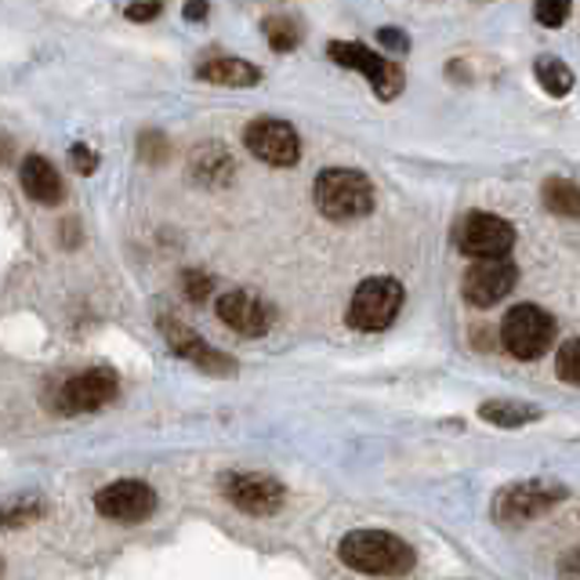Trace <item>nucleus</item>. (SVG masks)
Segmentation results:
<instances>
[{"label":"nucleus","mask_w":580,"mask_h":580,"mask_svg":"<svg viewBox=\"0 0 580 580\" xmlns=\"http://www.w3.org/2000/svg\"><path fill=\"white\" fill-rule=\"evenodd\" d=\"M70 164H73V171L76 175H95L98 171V157H95V149H87V146H76L70 149Z\"/></svg>","instance_id":"bb28decb"},{"label":"nucleus","mask_w":580,"mask_h":580,"mask_svg":"<svg viewBox=\"0 0 580 580\" xmlns=\"http://www.w3.org/2000/svg\"><path fill=\"white\" fill-rule=\"evenodd\" d=\"M545 208L551 214L577 218L580 214V189L573 178H548L545 182Z\"/></svg>","instance_id":"a211bd4d"},{"label":"nucleus","mask_w":580,"mask_h":580,"mask_svg":"<svg viewBox=\"0 0 580 580\" xmlns=\"http://www.w3.org/2000/svg\"><path fill=\"white\" fill-rule=\"evenodd\" d=\"M243 146L254 152L257 160L273 164V167H294L302 160V138L287 120H276V116H262V120L247 124L243 131Z\"/></svg>","instance_id":"6e6552de"},{"label":"nucleus","mask_w":580,"mask_h":580,"mask_svg":"<svg viewBox=\"0 0 580 580\" xmlns=\"http://www.w3.org/2000/svg\"><path fill=\"white\" fill-rule=\"evenodd\" d=\"M120 392V378L109 367H92L76 373L59 389V410L62 414H92L113 403V396Z\"/></svg>","instance_id":"1a4fd4ad"},{"label":"nucleus","mask_w":580,"mask_h":580,"mask_svg":"<svg viewBox=\"0 0 580 580\" xmlns=\"http://www.w3.org/2000/svg\"><path fill=\"white\" fill-rule=\"evenodd\" d=\"M186 19L189 22H203V19H208V0H186Z\"/></svg>","instance_id":"c756f323"},{"label":"nucleus","mask_w":580,"mask_h":580,"mask_svg":"<svg viewBox=\"0 0 580 580\" xmlns=\"http://www.w3.org/2000/svg\"><path fill=\"white\" fill-rule=\"evenodd\" d=\"M41 515V500H19L11 508H0V526H25Z\"/></svg>","instance_id":"a878e982"},{"label":"nucleus","mask_w":580,"mask_h":580,"mask_svg":"<svg viewBox=\"0 0 580 580\" xmlns=\"http://www.w3.org/2000/svg\"><path fill=\"white\" fill-rule=\"evenodd\" d=\"M200 81L222 84V87H254L262 81V70L251 66L247 59H211L197 70Z\"/></svg>","instance_id":"f3484780"},{"label":"nucleus","mask_w":580,"mask_h":580,"mask_svg":"<svg viewBox=\"0 0 580 580\" xmlns=\"http://www.w3.org/2000/svg\"><path fill=\"white\" fill-rule=\"evenodd\" d=\"M479 414L489 424H500V429H519V424L540 418L537 407H526V403H508V399H497V403H483Z\"/></svg>","instance_id":"aec40b11"},{"label":"nucleus","mask_w":580,"mask_h":580,"mask_svg":"<svg viewBox=\"0 0 580 580\" xmlns=\"http://www.w3.org/2000/svg\"><path fill=\"white\" fill-rule=\"evenodd\" d=\"M218 319L243 338H262L273 327V308L254 291H229L218 298Z\"/></svg>","instance_id":"ddd939ff"},{"label":"nucleus","mask_w":580,"mask_h":580,"mask_svg":"<svg viewBox=\"0 0 580 580\" xmlns=\"http://www.w3.org/2000/svg\"><path fill=\"white\" fill-rule=\"evenodd\" d=\"M160 330H164L167 345H171V352L189 359L192 367H200V370H208V373H218V378H225V373L236 370V363H232L225 352H218L214 345H208L197 330L186 327V324H178V319H167L164 316L160 319Z\"/></svg>","instance_id":"f8f14e48"},{"label":"nucleus","mask_w":580,"mask_h":580,"mask_svg":"<svg viewBox=\"0 0 580 580\" xmlns=\"http://www.w3.org/2000/svg\"><path fill=\"white\" fill-rule=\"evenodd\" d=\"M225 497L251 515H273L287 494H283V486L273 479V475L240 472V475H225Z\"/></svg>","instance_id":"4468645a"},{"label":"nucleus","mask_w":580,"mask_h":580,"mask_svg":"<svg viewBox=\"0 0 580 580\" xmlns=\"http://www.w3.org/2000/svg\"><path fill=\"white\" fill-rule=\"evenodd\" d=\"M265 36H268V44H273V51H294L298 48V25H294V19L287 15H273V19H265Z\"/></svg>","instance_id":"412c9836"},{"label":"nucleus","mask_w":580,"mask_h":580,"mask_svg":"<svg viewBox=\"0 0 580 580\" xmlns=\"http://www.w3.org/2000/svg\"><path fill=\"white\" fill-rule=\"evenodd\" d=\"M313 200L330 222H356L373 211V186L363 171L352 167H327L313 186Z\"/></svg>","instance_id":"f03ea898"},{"label":"nucleus","mask_w":580,"mask_h":580,"mask_svg":"<svg viewBox=\"0 0 580 580\" xmlns=\"http://www.w3.org/2000/svg\"><path fill=\"white\" fill-rule=\"evenodd\" d=\"M556 341V319L540 305H515L500 324V345L515 359H540Z\"/></svg>","instance_id":"20e7f679"},{"label":"nucleus","mask_w":580,"mask_h":580,"mask_svg":"<svg viewBox=\"0 0 580 580\" xmlns=\"http://www.w3.org/2000/svg\"><path fill=\"white\" fill-rule=\"evenodd\" d=\"M8 160H11V141L0 138V164H8Z\"/></svg>","instance_id":"7c9ffc66"},{"label":"nucleus","mask_w":580,"mask_h":580,"mask_svg":"<svg viewBox=\"0 0 580 580\" xmlns=\"http://www.w3.org/2000/svg\"><path fill=\"white\" fill-rule=\"evenodd\" d=\"M559 378L566 384H577L580 381V341L570 338L559 348Z\"/></svg>","instance_id":"393cba45"},{"label":"nucleus","mask_w":580,"mask_h":580,"mask_svg":"<svg viewBox=\"0 0 580 580\" xmlns=\"http://www.w3.org/2000/svg\"><path fill=\"white\" fill-rule=\"evenodd\" d=\"M566 497V486L551 483V479H526V483H512L508 489H500L494 500V519L505 526H519L526 519H537L545 515L551 505H559Z\"/></svg>","instance_id":"423d86ee"},{"label":"nucleus","mask_w":580,"mask_h":580,"mask_svg":"<svg viewBox=\"0 0 580 580\" xmlns=\"http://www.w3.org/2000/svg\"><path fill=\"white\" fill-rule=\"evenodd\" d=\"M0 570H4V562H0Z\"/></svg>","instance_id":"2f4dec72"},{"label":"nucleus","mask_w":580,"mask_h":580,"mask_svg":"<svg viewBox=\"0 0 580 580\" xmlns=\"http://www.w3.org/2000/svg\"><path fill=\"white\" fill-rule=\"evenodd\" d=\"M19 182H22L25 197H30L33 203H44V208H59L62 197H66V189H62V175L55 171V164L36 157V152H30V157L22 160Z\"/></svg>","instance_id":"dca6fc26"},{"label":"nucleus","mask_w":580,"mask_h":580,"mask_svg":"<svg viewBox=\"0 0 580 580\" xmlns=\"http://www.w3.org/2000/svg\"><path fill=\"white\" fill-rule=\"evenodd\" d=\"M189 175L192 182L222 189L236 178V160H232V152L222 141H200V146L189 152Z\"/></svg>","instance_id":"2eb2a0df"},{"label":"nucleus","mask_w":580,"mask_h":580,"mask_svg":"<svg viewBox=\"0 0 580 580\" xmlns=\"http://www.w3.org/2000/svg\"><path fill=\"white\" fill-rule=\"evenodd\" d=\"M570 4L573 0H534V15L540 25H548V30H559L570 15Z\"/></svg>","instance_id":"5701e85b"},{"label":"nucleus","mask_w":580,"mask_h":580,"mask_svg":"<svg viewBox=\"0 0 580 580\" xmlns=\"http://www.w3.org/2000/svg\"><path fill=\"white\" fill-rule=\"evenodd\" d=\"M182 291H186V298L189 302H208L211 298V291H214V280L203 273V268H186L182 273Z\"/></svg>","instance_id":"b1692460"},{"label":"nucleus","mask_w":580,"mask_h":580,"mask_svg":"<svg viewBox=\"0 0 580 580\" xmlns=\"http://www.w3.org/2000/svg\"><path fill=\"white\" fill-rule=\"evenodd\" d=\"M327 55L338 62L341 70H356V73H363L370 87H373V95L384 98V102H392L396 95H403V84H407V73L403 66H396V62L389 59H381V55H373L370 48L363 44H356V41H334L327 48Z\"/></svg>","instance_id":"39448f33"},{"label":"nucleus","mask_w":580,"mask_h":580,"mask_svg":"<svg viewBox=\"0 0 580 580\" xmlns=\"http://www.w3.org/2000/svg\"><path fill=\"white\" fill-rule=\"evenodd\" d=\"M378 41L396 51V55H403V51H410V41H407V33L403 30H396V25H384V30H378Z\"/></svg>","instance_id":"c85d7f7f"},{"label":"nucleus","mask_w":580,"mask_h":580,"mask_svg":"<svg viewBox=\"0 0 580 580\" xmlns=\"http://www.w3.org/2000/svg\"><path fill=\"white\" fill-rule=\"evenodd\" d=\"M534 73H537V84L545 87L551 98H562L573 92V70L566 66L562 59H537Z\"/></svg>","instance_id":"6ab92c4d"},{"label":"nucleus","mask_w":580,"mask_h":580,"mask_svg":"<svg viewBox=\"0 0 580 580\" xmlns=\"http://www.w3.org/2000/svg\"><path fill=\"white\" fill-rule=\"evenodd\" d=\"M515 243V229L505 218L489 214V211H468L457 225V251L486 262V257H508Z\"/></svg>","instance_id":"0eeeda50"},{"label":"nucleus","mask_w":580,"mask_h":580,"mask_svg":"<svg viewBox=\"0 0 580 580\" xmlns=\"http://www.w3.org/2000/svg\"><path fill=\"white\" fill-rule=\"evenodd\" d=\"M171 141H167L164 131H141L138 135V157L146 164H167L171 160Z\"/></svg>","instance_id":"4be33fe9"},{"label":"nucleus","mask_w":580,"mask_h":580,"mask_svg":"<svg viewBox=\"0 0 580 580\" xmlns=\"http://www.w3.org/2000/svg\"><path fill=\"white\" fill-rule=\"evenodd\" d=\"M403 308V283L392 276H370L356 287L352 302H348V327L378 334L384 327H392V319Z\"/></svg>","instance_id":"7ed1b4c3"},{"label":"nucleus","mask_w":580,"mask_h":580,"mask_svg":"<svg viewBox=\"0 0 580 580\" xmlns=\"http://www.w3.org/2000/svg\"><path fill=\"white\" fill-rule=\"evenodd\" d=\"M338 556L348 570L367 577H403L414 570V548L403 537L384 530H356L338 545Z\"/></svg>","instance_id":"f257e3e1"},{"label":"nucleus","mask_w":580,"mask_h":580,"mask_svg":"<svg viewBox=\"0 0 580 580\" xmlns=\"http://www.w3.org/2000/svg\"><path fill=\"white\" fill-rule=\"evenodd\" d=\"M515 280H519V268H515L508 257H486V262H475L461 280V294L464 302L475 308H489L497 302H505Z\"/></svg>","instance_id":"9d476101"},{"label":"nucleus","mask_w":580,"mask_h":580,"mask_svg":"<svg viewBox=\"0 0 580 580\" xmlns=\"http://www.w3.org/2000/svg\"><path fill=\"white\" fill-rule=\"evenodd\" d=\"M124 15L131 22H149L160 15V0H135V4H127Z\"/></svg>","instance_id":"cd10ccee"},{"label":"nucleus","mask_w":580,"mask_h":580,"mask_svg":"<svg viewBox=\"0 0 580 580\" xmlns=\"http://www.w3.org/2000/svg\"><path fill=\"white\" fill-rule=\"evenodd\" d=\"M95 508L113 523H141L157 512V494L141 479H120L102 486L95 494Z\"/></svg>","instance_id":"9b49d317"}]
</instances>
